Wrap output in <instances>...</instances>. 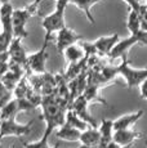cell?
I'll use <instances>...</instances> for the list:
<instances>
[{"label": "cell", "instance_id": "obj_20", "mask_svg": "<svg viewBox=\"0 0 147 148\" xmlns=\"http://www.w3.org/2000/svg\"><path fill=\"white\" fill-rule=\"evenodd\" d=\"M100 1H102V0H71V4L75 5L78 9H80V10H83L84 14H85V17H87V19L90 22V23H95V21H94V18H93V16H92V7L93 5H95L97 3H100Z\"/></svg>", "mask_w": 147, "mask_h": 148}, {"label": "cell", "instance_id": "obj_33", "mask_svg": "<svg viewBox=\"0 0 147 148\" xmlns=\"http://www.w3.org/2000/svg\"><path fill=\"white\" fill-rule=\"evenodd\" d=\"M10 0H0V4H5V3H9Z\"/></svg>", "mask_w": 147, "mask_h": 148}, {"label": "cell", "instance_id": "obj_7", "mask_svg": "<svg viewBox=\"0 0 147 148\" xmlns=\"http://www.w3.org/2000/svg\"><path fill=\"white\" fill-rule=\"evenodd\" d=\"M81 39H83L81 35H79V34H76L74 30L69 28L67 26H65L63 28H61V30L57 32L56 47H57L58 53L63 54L66 48H69V47H71V45L76 44V42H79Z\"/></svg>", "mask_w": 147, "mask_h": 148}, {"label": "cell", "instance_id": "obj_14", "mask_svg": "<svg viewBox=\"0 0 147 148\" xmlns=\"http://www.w3.org/2000/svg\"><path fill=\"white\" fill-rule=\"evenodd\" d=\"M145 115L143 110H138L137 112L129 113V115H124L121 117L114 120V132L115 130H124V129H131L133 125L139 120L142 116Z\"/></svg>", "mask_w": 147, "mask_h": 148}, {"label": "cell", "instance_id": "obj_36", "mask_svg": "<svg viewBox=\"0 0 147 148\" xmlns=\"http://www.w3.org/2000/svg\"><path fill=\"white\" fill-rule=\"evenodd\" d=\"M145 142H146V146H147V139H145Z\"/></svg>", "mask_w": 147, "mask_h": 148}, {"label": "cell", "instance_id": "obj_30", "mask_svg": "<svg viewBox=\"0 0 147 148\" xmlns=\"http://www.w3.org/2000/svg\"><path fill=\"white\" fill-rule=\"evenodd\" d=\"M133 147H134V143H132V144H126V146H120V144H117L116 142L112 140L111 143L109 144V147H107V148H133Z\"/></svg>", "mask_w": 147, "mask_h": 148}, {"label": "cell", "instance_id": "obj_3", "mask_svg": "<svg viewBox=\"0 0 147 148\" xmlns=\"http://www.w3.org/2000/svg\"><path fill=\"white\" fill-rule=\"evenodd\" d=\"M117 73L123 76V79L126 82V88L133 89L135 86H139L141 82L147 79V67L135 70L131 66V61L128 58V54L121 57V63L117 66Z\"/></svg>", "mask_w": 147, "mask_h": 148}, {"label": "cell", "instance_id": "obj_15", "mask_svg": "<svg viewBox=\"0 0 147 148\" xmlns=\"http://www.w3.org/2000/svg\"><path fill=\"white\" fill-rule=\"evenodd\" d=\"M13 7L10 3L0 4V22H1L3 31L8 34H13Z\"/></svg>", "mask_w": 147, "mask_h": 148}, {"label": "cell", "instance_id": "obj_10", "mask_svg": "<svg viewBox=\"0 0 147 148\" xmlns=\"http://www.w3.org/2000/svg\"><path fill=\"white\" fill-rule=\"evenodd\" d=\"M135 44H138V36L137 35H131L129 38L123 39V40H119L116 42L112 50L110 52V54L107 56L109 59H116V58H121L123 56L128 54V52L131 50V48H133Z\"/></svg>", "mask_w": 147, "mask_h": 148}, {"label": "cell", "instance_id": "obj_38", "mask_svg": "<svg viewBox=\"0 0 147 148\" xmlns=\"http://www.w3.org/2000/svg\"><path fill=\"white\" fill-rule=\"evenodd\" d=\"M10 148H14V146H12V147H10Z\"/></svg>", "mask_w": 147, "mask_h": 148}, {"label": "cell", "instance_id": "obj_37", "mask_svg": "<svg viewBox=\"0 0 147 148\" xmlns=\"http://www.w3.org/2000/svg\"><path fill=\"white\" fill-rule=\"evenodd\" d=\"M145 5H146V7H147V0H146V4H145Z\"/></svg>", "mask_w": 147, "mask_h": 148}, {"label": "cell", "instance_id": "obj_21", "mask_svg": "<svg viewBox=\"0 0 147 148\" xmlns=\"http://www.w3.org/2000/svg\"><path fill=\"white\" fill-rule=\"evenodd\" d=\"M126 28L131 35H135L141 31V18L139 13L135 9L128 7V17H126Z\"/></svg>", "mask_w": 147, "mask_h": 148}, {"label": "cell", "instance_id": "obj_27", "mask_svg": "<svg viewBox=\"0 0 147 148\" xmlns=\"http://www.w3.org/2000/svg\"><path fill=\"white\" fill-rule=\"evenodd\" d=\"M123 1H125L126 4H128L129 8H132V9H135L137 12H139L141 7H142V4H141L138 0H123Z\"/></svg>", "mask_w": 147, "mask_h": 148}, {"label": "cell", "instance_id": "obj_39", "mask_svg": "<svg viewBox=\"0 0 147 148\" xmlns=\"http://www.w3.org/2000/svg\"><path fill=\"white\" fill-rule=\"evenodd\" d=\"M69 1H71V0H69Z\"/></svg>", "mask_w": 147, "mask_h": 148}, {"label": "cell", "instance_id": "obj_24", "mask_svg": "<svg viewBox=\"0 0 147 148\" xmlns=\"http://www.w3.org/2000/svg\"><path fill=\"white\" fill-rule=\"evenodd\" d=\"M52 130H54V129L47 126V129H45L43 136H41L38 142H25V140H21L22 147H23V148H52L49 146V143H48V138H49V135L52 134Z\"/></svg>", "mask_w": 147, "mask_h": 148}, {"label": "cell", "instance_id": "obj_41", "mask_svg": "<svg viewBox=\"0 0 147 148\" xmlns=\"http://www.w3.org/2000/svg\"><path fill=\"white\" fill-rule=\"evenodd\" d=\"M56 1H57V0H56Z\"/></svg>", "mask_w": 147, "mask_h": 148}, {"label": "cell", "instance_id": "obj_23", "mask_svg": "<svg viewBox=\"0 0 147 148\" xmlns=\"http://www.w3.org/2000/svg\"><path fill=\"white\" fill-rule=\"evenodd\" d=\"M66 124L71 125V126L76 127V129L81 130V132H84V130H87L88 127H90V125L88 122L81 120V119L75 113V111H74L72 108H69L66 112Z\"/></svg>", "mask_w": 147, "mask_h": 148}, {"label": "cell", "instance_id": "obj_29", "mask_svg": "<svg viewBox=\"0 0 147 148\" xmlns=\"http://www.w3.org/2000/svg\"><path fill=\"white\" fill-rule=\"evenodd\" d=\"M9 70V61H3L0 62V79L7 73V71Z\"/></svg>", "mask_w": 147, "mask_h": 148}, {"label": "cell", "instance_id": "obj_1", "mask_svg": "<svg viewBox=\"0 0 147 148\" xmlns=\"http://www.w3.org/2000/svg\"><path fill=\"white\" fill-rule=\"evenodd\" d=\"M43 0H34L31 4L26 5L25 8L13 10V34L14 38H21L23 40L25 38L29 36V31H27V22L34 14L38 13L39 4Z\"/></svg>", "mask_w": 147, "mask_h": 148}, {"label": "cell", "instance_id": "obj_17", "mask_svg": "<svg viewBox=\"0 0 147 148\" xmlns=\"http://www.w3.org/2000/svg\"><path fill=\"white\" fill-rule=\"evenodd\" d=\"M80 135H81V130L76 129V127L66 124V122L62 126H59V129H57V132H56L57 138L63 139V140L67 142H79L80 140Z\"/></svg>", "mask_w": 147, "mask_h": 148}, {"label": "cell", "instance_id": "obj_6", "mask_svg": "<svg viewBox=\"0 0 147 148\" xmlns=\"http://www.w3.org/2000/svg\"><path fill=\"white\" fill-rule=\"evenodd\" d=\"M8 53H9L10 62H14L21 67H23L26 71H29V56H27L25 48L22 47L21 38H13L9 45V49H8Z\"/></svg>", "mask_w": 147, "mask_h": 148}, {"label": "cell", "instance_id": "obj_8", "mask_svg": "<svg viewBox=\"0 0 147 148\" xmlns=\"http://www.w3.org/2000/svg\"><path fill=\"white\" fill-rule=\"evenodd\" d=\"M88 106H89V102L87 101V98L84 97L83 94L76 97L75 99L72 101V104H71V108L75 111V113L85 122H88L92 127H98L100 124L95 121V119L90 115L89 110H88Z\"/></svg>", "mask_w": 147, "mask_h": 148}, {"label": "cell", "instance_id": "obj_11", "mask_svg": "<svg viewBox=\"0 0 147 148\" xmlns=\"http://www.w3.org/2000/svg\"><path fill=\"white\" fill-rule=\"evenodd\" d=\"M143 133L135 132L132 129H124V130H115L112 135V140L116 142L120 146H126V144L135 143V140L143 138Z\"/></svg>", "mask_w": 147, "mask_h": 148}, {"label": "cell", "instance_id": "obj_5", "mask_svg": "<svg viewBox=\"0 0 147 148\" xmlns=\"http://www.w3.org/2000/svg\"><path fill=\"white\" fill-rule=\"evenodd\" d=\"M50 39L44 38L43 47L40 48V50L32 53L29 56V71L34 73H45L47 72V59L49 57L48 54V44H49Z\"/></svg>", "mask_w": 147, "mask_h": 148}, {"label": "cell", "instance_id": "obj_9", "mask_svg": "<svg viewBox=\"0 0 147 148\" xmlns=\"http://www.w3.org/2000/svg\"><path fill=\"white\" fill-rule=\"evenodd\" d=\"M25 71L26 70H25L23 67H21L19 64L14 63V62L9 61V70L7 71V73H5L0 80L4 82V85L7 86L8 90L13 92L14 88L17 86V84H18V82L21 81V79L25 76Z\"/></svg>", "mask_w": 147, "mask_h": 148}, {"label": "cell", "instance_id": "obj_32", "mask_svg": "<svg viewBox=\"0 0 147 148\" xmlns=\"http://www.w3.org/2000/svg\"><path fill=\"white\" fill-rule=\"evenodd\" d=\"M59 147H61V143H59V142H57V143H56V144H54V146H53L52 148H59Z\"/></svg>", "mask_w": 147, "mask_h": 148}, {"label": "cell", "instance_id": "obj_18", "mask_svg": "<svg viewBox=\"0 0 147 148\" xmlns=\"http://www.w3.org/2000/svg\"><path fill=\"white\" fill-rule=\"evenodd\" d=\"M63 57H65V61H66V64L75 63V62H80L81 59L85 58V52H84L81 45L79 47V45L74 44L71 47L65 49Z\"/></svg>", "mask_w": 147, "mask_h": 148}, {"label": "cell", "instance_id": "obj_22", "mask_svg": "<svg viewBox=\"0 0 147 148\" xmlns=\"http://www.w3.org/2000/svg\"><path fill=\"white\" fill-rule=\"evenodd\" d=\"M18 103L17 99H10L4 107L0 110V121L3 120H14L18 115Z\"/></svg>", "mask_w": 147, "mask_h": 148}, {"label": "cell", "instance_id": "obj_16", "mask_svg": "<svg viewBox=\"0 0 147 148\" xmlns=\"http://www.w3.org/2000/svg\"><path fill=\"white\" fill-rule=\"evenodd\" d=\"M100 130L98 127H88L87 130L81 132L80 135V143L87 146L88 148H98V144H100Z\"/></svg>", "mask_w": 147, "mask_h": 148}, {"label": "cell", "instance_id": "obj_31", "mask_svg": "<svg viewBox=\"0 0 147 148\" xmlns=\"http://www.w3.org/2000/svg\"><path fill=\"white\" fill-rule=\"evenodd\" d=\"M8 92H10V90H8V89H7V86L4 85V82L0 80V98H1V97L4 95V94H7Z\"/></svg>", "mask_w": 147, "mask_h": 148}, {"label": "cell", "instance_id": "obj_25", "mask_svg": "<svg viewBox=\"0 0 147 148\" xmlns=\"http://www.w3.org/2000/svg\"><path fill=\"white\" fill-rule=\"evenodd\" d=\"M13 38H14V35H12V34H8V32H5V31L0 32V53L8 52Z\"/></svg>", "mask_w": 147, "mask_h": 148}, {"label": "cell", "instance_id": "obj_2", "mask_svg": "<svg viewBox=\"0 0 147 148\" xmlns=\"http://www.w3.org/2000/svg\"><path fill=\"white\" fill-rule=\"evenodd\" d=\"M54 12L48 14L47 17L43 18V28L45 31V38L50 39L53 32H58L61 28L66 26L65 23V12H66L67 5L70 4L69 0H57Z\"/></svg>", "mask_w": 147, "mask_h": 148}, {"label": "cell", "instance_id": "obj_12", "mask_svg": "<svg viewBox=\"0 0 147 148\" xmlns=\"http://www.w3.org/2000/svg\"><path fill=\"white\" fill-rule=\"evenodd\" d=\"M119 40H120L119 34H114V35H110V36L98 38L93 44H94L95 49H97V52L101 57H107Z\"/></svg>", "mask_w": 147, "mask_h": 148}, {"label": "cell", "instance_id": "obj_28", "mask_svg": "<svg viewBox=\"0 0 147 148\" xmlns=\"http://www.w3.org/2000/svg\"><path fill=\"white\" fill-rule=\"evenodd\" d=\"M138 88H139L141 98H142V99H146V101H147V79H146L145 81L141 82V85H139Z\"/></svg>", "mask_w": 147, "mask_h": 148}, {"label": "cell", "instance_id": "obj_35", "mask_svg": "<svg viewBox=\"0 0 147 148\" xmlns=\"http://www.w3.org/2000/svg\"><path fill=\"white\" fill-rule=\"evenodd\" d=\"M1 139H3V138L0 136V148H1Z\"/></svg>", "mask_w": 147, "mask_h": 148}, {"label": "cell", "instance_id": "obj_40", "mask_svg": "<svg viewBox=\"0 0 147 148\" xmlns=\"http://www.w3.org/2000/svg\"><path fill=\"white\" fill-rule=\"evenodd\" d=\"M0 25H1V22H0Z\"/></svg>", "mask_w": 147, "mask_h": 148}, {"label": "cell", "instance_id": "obj_13", "mask_svg": "<svg viewBox=\"0 0 147 148\" xmlns=\"http://www.w3.org/2000/svg\"><path fill=\"white\" fill-rule=\"evenodd\" d=\"M98 130H100V134H101L98 148H107L109 144L112 142V135H114V121L103 119V120L101 121L100 126H98Z\"/></svg>", "mask_w": 147, "mask_h": 148}, {"label": "cell", "instance_id": "obj_4", "mask_svg": "<svg viewBox=\"0 0 147 148\" xmlns=\"http://www.w3.org/2000/svg\"><path fill=\"white\" fill-rule=\"evenodd\" d=\"M35 120H31L27 124H18L14 120L0 121V136H23L31 133Z\"/></svg>", "mask_w": 147, "mask_h": 148}, {"label": "cell", "instance_id": "obj_34", "mask_svg": "<svg viewBox=\"0 0 147 148\" xmlns=\"http://www.w3.org/2000/svg\"><path fill=\"white\" fill-rule=\"evenodd\" d=\"M78 148H88V147L84 146V144H81V146H80V147H78Z\"/></svg>", "mask_w": 147, "mask_h": 148}, {"label": "cell", "instance_id": "obj_26", "mask_svg": "<svg viewBox=\"0 0 147 148\" xmlns=\"http://www.w3.org/2000/svg\"><path fill=\"white\" fill-rule=\"evenodd\" d=\"M138 36V44L145 45L147 47V30H141L138 34H135Z\"/></svg>", "mask_w": 147, "mask_h": 148}, {"label": "cell", "instance_id": "obj_19", "mask_svg": "<svg viewBox=\"0 0 147 148\" xmlns=\"http://www.w3.org/2000/svg\"><path fill=\"white\" fill-rule=\"evenodd\" d=\"M100 90H101V85L93 84V82H88V85H87L83 95L85 97L87 101H88L89 103L90 102H97V103H102V104H104V106H109V103L101 97Z\"/></svg>", "mask_w": 147, "mask_h": 148}]
</instances>
